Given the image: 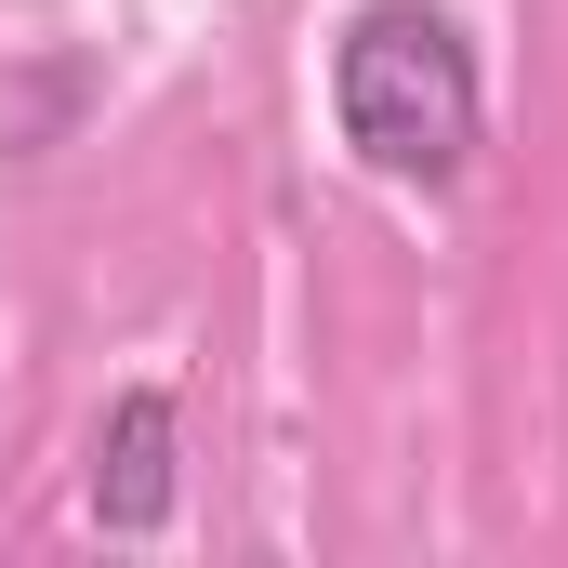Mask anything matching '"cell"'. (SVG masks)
I'll return each mask as SVG.
<instances>
[{"label":"cell","mask_w":568,"mask_h":568,"mask_svg":"<svg viewBox=\"0 0 568 568\" xmlns=\"http://www.w3.org/2000/svg\"><path fill=\"white\" fill-rule=\"evenodd\" d=\"M331 120H344V145L371 172L449 185L476 159V53H463V27L424 13V0H371L344 27V53H331Z\"/></svg>","instance_id":"obj_1"},{"label":"cell","mask_w":568,"mask_h":568,"mask_svg":"<svg viewBox=\"0 0 568 568\" xmlns=\"http://www.w3.org/2000/svg\"><path fill=\"white\" fill-rule=\"evenodd\" d=\"M93 516L145 542L159 516H172V397L159 384H120L106 397V424H93Z\"/></svg>","instance_id":"obj_2"}]
</instances>
